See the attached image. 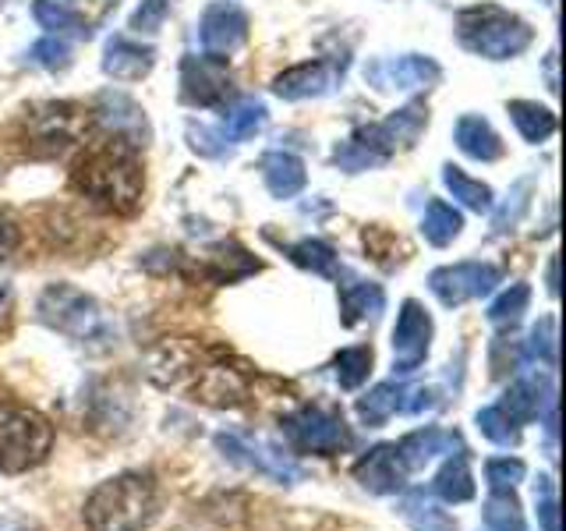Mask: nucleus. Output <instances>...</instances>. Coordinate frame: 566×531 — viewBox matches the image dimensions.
Segmentation results:
<instances>
[{"label":"nucleus","instance_id":"f257e3e1","mask_svg":"<svg viewBox=\"0 0 566 531\" xmlns=\"http://www.w3.org/2000/svg\"><path fill=\"white\" fill-rule=\"evenodd\" d=\"M71 185H75V191H82L93 206L128 217L142 202L146 174H142L135 153L111 142V146L93 149L78 159L75 170H71Z\"/></svg>","mask_w":566,"mask_h":531},{"label":"nucleus","instance_id":"f03ea898","mask_svg":"<svg viewBox=\"0 0 566 531\" xmlns=\"http://www.w3.org/2000/svg\"><path fill=\"white\" fill-rule=\"evenodd\" d=\"M159 513V496L149 475L124 471L106 478L85 500L88 531H146Z\"/></svg>","mask_w":566,"mask_h":531},{"label":"nucleus","instance_id":"7ed1b4c3","mask_svg":"<svg viewBox=\"0 0 566 531\" xmlns=\"http://www.w3.org/2000/svg\"><path fill=\"white\" fill-rule=\"evenodd\" d=\"M457 40L468 53L485 61H510L521 58V53L535 40V29H531L521 14H513L500 4H474L457 14Z\"/></svg>","mask_w":566,"mask_h":531},{"label":"nucleus","instance_id":"20e7f679","mask_svg":"<svg viewBox=\"0 0 566 531\" xmlns=\"http://www.w3.org/2000/svg\"><path fill=\"white\" fill-rule=\"evenodd\" d=\"M53 447V425L32 407L0 404V471L22 475L43 465Z\"/></svg>","mask_w":566,"mask_h":531},{"label":"nucleus","instance_id":"39448f33","mask_svg":"<svg viewBox=\"0 0 566 531\" xmlns=\"http://www.w3.org/2000/svg\"><path fill=\"white\" fill-rule=\"evenodd\" d=\"M35 312H40V319L50 330H57L78 344H93L111 336V323L103 319L96 298L71 288V283H50L40 294V301H35Z\"/></svg>","mask_w":566,"mask_h":531},{"label":"nucleus","instance_id":"423d86ee","mask_svg":"<svg viewBox=\"0 0 566 531\" xmlns=\"http://www.w3.org/2000/svg\"><path fill=\"white\" fill-rule=\"evenodd\" d=\"M280 425H283V436L291 439V447L301 454L333 457L350 447V429L336 407L305 404V407H297V412L283 415Z\"/></svg>","mask_w":566,"mask_h":531},{"label":"nucleus","instance_id":"0eeeda50","mask_svg":"<svg viewBox=\"0 0 566 531\" xmlns=\"http://www.w3.org/2000/svg\"><path fill=\"white\" fill-rule=\"evenodd\" d=\"M217 450L241 468H252L265 478H273V482H301L305 478V471H301V465L291 454H283L276 442L255 439L252 433H220Z\"/></svg>","mask_w":566,"mask_h":531},{"label":"nucleus","instance_id":"6e6552de","mask_svg":"<svg viewBox=\"0 0 566 531\" xmlns=\"http://www.w3.org/2000/svg\"><path fill=\"white\" fill-rule=\"evenodd\" d=\"M503 283V270L492 262H453V266H439V270L429 273V291L442 301L447 309L464 305V301L485 298Z\"/></svg>","mask_w":566,"mask_h":531},{"label":"nucleus","instance_id":"1a4fd4ad","mask_svg":"<svg viewBox=\"0 0 566 531\" xmlns=\"http://www.w3.org/2000/svg\"><path fill=\"white\" fill-rule=\"evenodd\" d=\"M248 32H252V18L234 0H212L199 18V46L206 58L217 61L238 53L248 43Z\"/></svg>","mask_w":566,"mask_h":531},{"label":"nucleus","instance_id":"9d476101","mask_svg":"<svg viewBox=\"0 0 566 531\" xmlns=\"http://www.w3.org/2000/svg\"><path fill=\"white\" fill-rule=\"evenodd\" d=\"M442 79V67L424 53H400V58H379L365 67V82L379 93H415L432 88Z\"/></svg>","mask_w":566,"mask_h":531},{"label":"nucleus","instance_id":"9b49d317","mask_svg":"<svg viewBox=\"0 0 566 531\" xmlns=\"http://www.w3.org/2000/svg\"><path fill=\"white\" fill-rule=\"evenodd\" d=\"M432 344V315L424 312L421 301L407 298L397 312L394 326V372L397 376H411V372L429 358Z\"/></svg>","mask_w":566,"mask_h":531},{"label":"nucleus","instance_id":"f8f14e48","mask_svg":"<svg viewBox=\"0 0 566 531\" xmlns=\"http://www.w3.org/2000/svg\"><path fill=\"white\" fill-rule=\"evenodd\" d=\"M344 71L347 61H305V64H294L287 71H280L273 79V93L280 100H318L336 88V82H344Z\"/></svg>","mask_w":566,"mask_h":531},{"label":"nucleus","instance_id":"ddd939ff","mask_svg":"<svg viewBox=\"0 0 566 531\" xmlns=\"http://www.w3.org/2000/svg\"><path fill=\"white\" fill-rule=\"evenodd\" d=\"M96 121L106 128V135L117 138V146H146L149 142V121H146V111L124 93H103L96 100Z\"/></svg>","mask_w":566,"mask_h":531},{"label":"nucleus","instance_id":"4468645a","mask_svg":"<svg viewBox=\"0 0 566 531\" xmlns=\"http://www.w3.org/2000/svg\"><path fill=\"white\" fill-rule=\"evenodd\" d=\"M181 96L191 106H217L230 96V71L227 61L217 58H185L181 61Z\"/></svg>","mask_w":566,"mask_h":531},{"label":"nucleus","instance_id":"2eb2a0df","mask_svg":"<svg viewBox=\"0 0 566 531\" xmlns=\"http://www.w3.org/2000/svg\"><path fill=\"white\" fill-rule=\"evenodd\" d=\"M394 153L397 149H394V142H389V135L382 132V124H365V128H358L333 149V164L347 174H361V170L382 167Z\"/></svg>","mask_w":566,"mask_h":531},{"label":"nucleus","instance_id":"dca6fc26","mask_svg":"<svg viewBox=\"0 0 566 531\" xmlns=\"http://www.w3.org/2000/svg\"><path fill=\"white\" fill-rule=\"evenodd\" d=\"M354 478L371 496H389L407 486V465L394 442H379L354 465Z\"/></svg>","mask_w":566,"mask_h":531},{"label":"nucleus","instance_id":"f3484780","mask_svg":"<svg viewBox=\"0 0 566 531\" xmlns=\"http://www.w3.org/2000/svg\"><path fill=\"white\" fill-rule=\"evenodd\" d=\"M336 294H340V319L344 326H358L368 319H379L386 309V291L376 280H361L354 273H336Z\"/></svg>","mask_w":566,"mask_h":531},{"label":"nucleus","instance_id":"a211bd4d","mask_svg":"<svg viewBox=\"0 0 566 531\" xmlns=\"http://www.w3.org/2000/svg\"><path fill=\"white\" fill-rule=\"evenodd\" d=\"M156 64V50L132 40V35H111L103 46V71L117 82H138L146 79Z\"/></svg>","mask_w":566,"mask_h":531},{"label":"nucleus","instance_id":"6ab92c4d","mask_svg":"<svg viewBox=\"0 0 566 531\" xmlns=\"http://www.w3.org/2000/svg\"><path fill=\"white\" fill-rule=\"evenodd\" d=\"M262 181L270 188L273 199L287 202L294 195L305 191L308 185V170H305V159L287 153V149H273L262 156Z\"/></svg>","mask_w":566,"mask_h":531},{"label":"nucleus","instance_id":"aec40b11","mask_svg":"<svg viewBox=\"0 0 566 531\" xmlns=\"http://www.w3.org/2000/svg\"><path fill=\"white\" fill-rule=\"evenodd\" d=\"M453 142H457L460 153L478 159V164H495V159L503 156V138L495 135V128L482 114H464V117H460L457 128H453Z\"/></svg>","mask_w":566,"mask_h":531},{"label":"nucleus","instance_id":"412c9836","mask_svg":"<svg viewBox=\"0 0 566 531\" xmlns=\"http://www.w3.org/2000/svg\"><path fill=\"white\" fill-rule=\"evenodd\" d=\"M548 397H556L553 394V383H548L542 372H538V376H521L517 383H513L506 389V397H503L500 407L517 425H531L535 418H542V407L548 404Z\"/></svg>","mask_w":566,"mask_h":531},{"label":"nucleus","instance_id":"4be33fe9","mask_svg":"<svg viewBox=\"0 0 566 531\" xmlns=\"http://www.w3.org/2000/svg\"><path fill=\"white\" fill-rule=\"evenodd\" d=\"M400 457H403V465H407V471L411 468H421L424 460H432V457H439V454H453V450H464V442H460V436L457 433H450V429H436V425H424V429H418V433H407L403 439H400Z\"/></svg>","mask_w":566,"mask_h":531},{"label":"nucleus","instance_id":"5701e85b","mask_svg":"<svg viewBox=\"0 0 566 531\" xmlns=\"http://www.w3.org/2000/svg\"><path fill=\"white\" fill-rule=\"evenodd\" d=\"M85 117L78 114V106L71 103H50L46 111H40L35 117V138L46 142L50 149H64L78 138Z\"/></svg>","mask_w":566,"mask_h":531},{"label":"nucleus","instance_id":"b1692460","mask_svg":"<svg viewBox=\"0 0 566 531\" xmlns=\"http://www.w3.org/2000/svg\"><path fill=\"white\" fill-rule=\"evenodd\" d=\"M248 397V379L238 368L227 365H209L199 376V400L217 404V407H238Z\"/></svg>","mask_w":566,"mask_h":531},{"label":"nucleus","instance_id":"393cba45","mask_svg":"<svg viewBox=\"0 0 566 531\" xmlns=\"http://www.w3.org/2000/svg\"><path fill=\"white\" fill-rule=\"evenodd\" d=\"M506 114L513 121V128H517L521 138L531 142V146H542V142H548V138L556 135V128H559L556 114L548 111V106L535 103V100H510Z\"/></svg>","mask_w":566,"mask_h":531},{"label":"nucleus","instance_id":"a878e982","mask_svg":"<svg viewBox=\"0 0 566 531\" xmlns=\"http://www.w3.org/2000/svg\"><path fill=\"white\" fill-rule=\"evenodd\" d=\"M265 121H270V111H265V103L255 100V96H241V100H234L223 111L220 135L227 142H248V138H255L265 128Z\"/></svg>","mask_w":566,"mask_h":531},{"label":"nucleus","instance_id":"bb28decb","mask_svg":"<svg viewBox=\"0 0 566 531\" xmlns=\"http://www.w3.org/2000/svg\"><path fill=\"white\" fill-rule=\"evenodd\" d=\"M432 492L442 503H468L474 500V475L468 465V454L457 450V457H450L432 478Z\"/></svg>","mask_w":566,"mask_h":531},{"label":"nucleus","instance_id":"cd10ccee","mask_svg":"<svg viewBox=\"0 0 566 531\" xmlns=\"http://www.w3.org/2000/svg\"><path fill=\"white\" fill-rule=\"evenodd\" d=\"M403 394H407V386L397 379L371 386L365 397H358V418L371 425V429H379V425H386L397 412H403Z\"/></svg>","mask_w":566,"mask_h":531},{"label":"nucleus","instance_id":"c85d7f7f","mask_svg":"<svg viewBox=\"0 0 566 531\" xmlns=\"http://www.w3.org/2000/svg\"><path fill=\"white\" fill-rule=\"evenodd\" d=\"M248 273H259V259H252L241 244H217L206 256V277L217 283H234Z\"/></svg>","mask_w":566,"mask_h":531},{"label":"nucleus","instance_id":"c756f323","mask_svg":"<svg viewBox=\"0 0 566 531\" xmlns=\"http://www.w3.org/2000/svg\"><path fill=\"white\" fill-rule=\"evenodd\" d=\"M442 185H447V191L453 195V199L471 212H492L495 209L492 188L485 181H478V177L464 174L460 167H453V164L442 167Z\"/></svg>","mask_w":566,"mask_h":531},{"label":"nucleus","instance_id":"7c9ffc66","mask_svg":"<svg viewBox=\"0 0 566 531\" xmlns=\"http://www.w3.org/2000/svg\"><path fill=\"white\" fill-rule=\"evenodd\" d=\"M460 230H464V217L442 199H432L424 206V217H421V238L436 244V248H447L460 238Z\"/></svg>","mask_w":566,"mask_h":531},{"label":"nucleus","instance_id":"2f4dec72","mask_svg":"<svg viewBox=\"0 0 566 531\" xmlns=\"http://www.w3.org/2000/svg\"><path fill=\"white\" fill-rule=\"evenodd\" d=\"M32 18L50 35H64V40L67 35H88L85 18L75 8H67L64 0H32Z\"/></svg>","mask_w":566,"mask_h":531},{"label":"nucleus","instance_id":"473e14b6","mask_svg":"<svg viewBox=\"0 0 566 531\" xmlns=\"http://www.w3.org/2000/svg\"><path fill=\"white\" fill-rule=\"evenodd\" d=\"M382 124V132L394 142V149L400 146H415L418 135L424 132V124H429V111H424V103H407L400 111H394Z\"/></svg>","mask_w":566,"mask_h":531},{"label":"nucleus","instance_id":"72a5a7b5","mask_svg":"<svg viewBox=\"0 0 566 531\" xmlns=\"http://www.w3.org/2000/svg\"><path fill=\"white\" fill-rule=\"evenodd\" d=\"M287 259L315 277H336V252L323 238H301V241L287 244Z\"/></svg>","mask_w":566,"mask_h":531},{"label":"nucleus","instance_id":"f704fd0d","mask_svg":"<svg viewBox=\"0 0 566 531\" xmlns=\"http://www.w3.org/2000/svg\"><path fill=\"white\" fill-rule=\"evenodd\" d=\"M482 518L489 531H524V510L513 489H492V496L482 507Z\"/></svg>","mask_w":566,"mask_h":531},{"label":"nucleus","instance_id":"c9c22d12","mask_svg":"<svg viewBox=\"0 0 566 531\" xmlns=\"http://www.w3.org/2000/svg\"><path fill=\"white\" fill-rule=\"evenodd\" d=\"M524 358L538 368H556L559 362V341H556V315L538 319V326H531L524 341Z\"/></svg>","mask_w":566,"mask_h":531},{"label":"nucleus","instance_id":"e433bc0d","mask_svg":"<svg viewBox=\"0 0 566 531\" xmlns=\"http://www.w3.org/2000/svg\"><path fill=\"white\" fill-rule=\"evenodd\" d=\"M403 521L415 531H457V521L447 510H439V503L424 500V492H411L403 500Z\"/></svg>","mask_w":566,"mask_h":531},{"label":"nucleus","instance_id":"4c0bfd02","mask_svg":"<svg viewBox=\"0 0 566 531\" xmlns=\"http://www.w3.org/2000/svg\"><path fill=\"white\" fill-rule=\"evenodd\" d=\"M371 372V347L358 344V347H344L333 358V376L340 383V389H358Z\"/></svg>","mask_w":566,"mask_h":531},{"label":"nucleus","instance_id":"58836bf2","mask_svg":"<svg viewBox=\"0 0 566 531\" xmlns=\"http://www.w3.org/2000/svg\"><path fill=\"white\" fill-rule=\"evenodd\" d=\"M474 421H478V429H482V436L492 439L495 447H517L521 442V425L513 421L500 404L482 407V412L474 415Z\"/></svg>","mask_w":566,"mask_h":531},{"label":"nucleus","instance_id":"ea45409f","mask_svg":"<svg viewBox=\"0 0 566 531\" xmlns=\"http://www.w3.org/2000/svg\"><path fill=\"white\" fill-rule=\"evenodd\" d=\"M527 305H531V288H527V283H510V288L489 305V323L492 326L517 323V319L527 312Z\"/></svg>","mask_w":566,"mask_h":531},{"label":"nucleus","instance_id":"a19ab883","mask_svg":"<svg viewBox=\"0 0 566 531\" xmlns=\"http://www.w3.org/2000/svg\"><path fill=\"white\" fill-rule=\"evenodd\" d=\"M25 61L32 67H43V71H64L71 64V43L64 40V35H43L40 43H32Z\"/></svg>","mask_w":566,"mask_h":531},{"label":"nucleus","instance_id":"79ce46f5","mask_svg":"<svg viewBox=\"0 0 566 531\" xmlns=\"http://www.w3.org/2000/svg\"><path fill=\"white\" fill-rule=\"evenodd\" d=\"M167 14H170V0H142V4L135 8V14H132L128 29L135 35H156L159 29H164Z\"/></svg>","mask_w":566,"mask_h":531},{"label":"nucleus","instance_id":"37998d69","mask_svg":"<svg viewBox=\"0 0 566 531\" xmlns=\"http://www.w3.org/2000/svg\"><path fill=\"white\" fill-rule=\"evenodd\" d=\"M524 475H527V468H524V460H517V457L485 460V482L492 489H513L517 482H524Z\"/></svg>","mask_w":566,"mask_h":531},{"label":"nucleus","instance_id":"c03bdc74","mask_svg":"<svg viewBox=\"0 0 566 531\" xmlns=\"http://www.w3.org/2000/svg\"><path fill=\"white\" fill-rule=\"evenodd\" d=\"M527 195H531V181H527V177H524V181H517V185H513V191L506 195V206L500 209V212H495V217H492V227L495 230H510L513 223H517L521 220V212L527 209Z\"/></svg>","mask_w":566,"mask_h":531},{"label":"nucleus","instance_id":"a18cd8bd","mask_svg":"<svg viewBox=\"0 0 566 531\" xmlns=\"http://www.w3.org/2000/svg\"><path fill=\"white\" fill-rule=\"evenodd\" d=\"M538 524L542 531H559V500H556V489L548 478H538Z\"/></svg>","mask_w":566,"mask_h":531},{"label":"nucleus","instance_id":"49530a36","mask_svg":"<svg viewBox=\"0 0 566 531\" xmlns=\"http://www.w3.org/2000/svg\"><path fill=\"white\" fill-rule=\"evenodd\" d=\"M188 138H191V149L202 153V156H227V138L220 132H209L202 124H188Z\"/></svg>","mask_w":566,"mask_h":531},{"label":"nucleus","instance_id":"de8ad7c7","mask_svg":"<svg viewBox=\"0 0 566 531\" xmlns=\"http://www.w3.org/2000/svg\"><path fill=\"white\" fill-rule=\"evenodd\" d=\"M14 248H18V227L8 217H0V259H8Z\"/></svg>","mask_w":566,"mask_h":531},{"label":"nucleus","instance_id":"09e8293b","mask_svg":"<svg viewBox=\"0 0 566 531\" xmlns=\"http://www.w3.org/2000/svg\"><path fill=\"white\" fill-rule=\"evenodd\" d=\"M556 273H559V259L553 256V259H548V277H545V280H548V294H553V298L559 294V280H556Z\"/></svg>","mask_w":566,"mask_h":531},{"label":"nucleus","instance_id":"8fccbe9b","mask_svg":"<svg viewBox=\"0 0 566 531\" xmlns=\"http://www.w3.org/2000/svg\"><path fill=\"white\" fill-rule=\"evenodd\" d=\"M556 58H559L556 50H553V53H548V58H545V71H548V88H553V93H556V88H559V79H556Z\"/></svg>","mask_w":566,"mask_h":531},{"label":"nucleus","instance_id":"3c124183","mask_svg":"<svg viewBox=\"0 0 566 531\" xmlns=\"http://www.w3.org/2000/svg\"><path fill=\"white\" fill-rule=\"evenodd\" d=\"M8 305H11V294H8V288H0V319H4Z\"/></svg>","mask_w":566,"mask_h":531}]
</instances>
